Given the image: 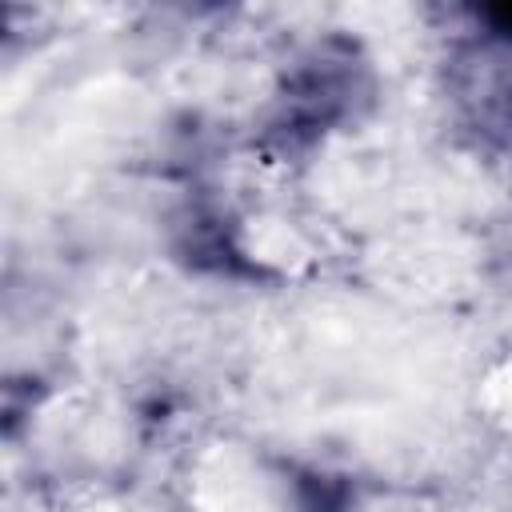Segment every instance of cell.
<instances>
[{"label":"cell","instance_id":"1","mask_svg":"<svg viewBox=\"0 0 512 512\" xmlns=\"http://www.w3.org/2000/svg\"><path fill=\"white\" fill-rule=\"evenodd\" d=\"M496 20H500V28H504V32H512V8H500V12H496Z\"/></svg>","mask_w":512,"mask_h":512}]
</instances>
